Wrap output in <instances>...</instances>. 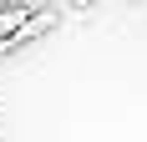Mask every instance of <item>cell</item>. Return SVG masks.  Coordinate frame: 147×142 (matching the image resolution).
Returning a JSON list of instances; mask_svg holds the SVG:
<instances>
[{
    "label": "cell",
    "mask_w": 147,
    "mask_h": 142,
    "mask_svg": "<svg viewBox=\"0 0 147 142\" xmlns=\"http://www.w3.org/2000/svg\"><path fill=\"white\" fill-rule=\"evenodd\" d=\"M71 5H86V0H71Z\"/></svg>",
    "instance_id": "1"
}]
</instances>
